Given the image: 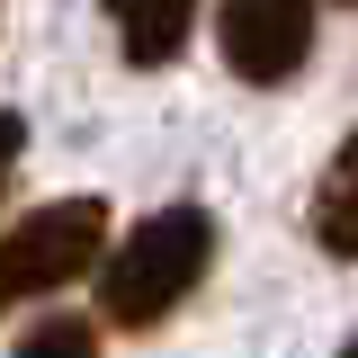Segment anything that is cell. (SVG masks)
I'll list each match as a JSON object with an SVG mask.
<instances>
[{"instance_id": "cell-4", "label": "cell", "mask_w": 358, "mask_h": 358, "mask_svg": "<svg viewBox=\"0 0 358 358\" xmlns=\"http://www.w3.org/2000/svg\"><path fill=\"white\" fill-rule=\"evenodd\" d=\"M108 27L126 45V63L162 72L188 54V27H197V0H108Z\"/></svg>"}, {"instance_id": "cell-1", "label": "cell", "mask_w": 358, "mask_h": 358, "mask_svg": "<svg viewBox=\"0 0 358 358\" xmlns=\"http://www.w3.org/2000/svg\"><path fill=\"white\" fill-rule=\"evenodd\" d=\"M206 260H215V215L206 206H162V215H143L108 251V268H99V313L117 331H152L206 278Z\"/></svg>"}, {"instance_id": "cell-5", "label": "cell", "mask_w": 358, "mask_h": 358, "mask_svg": "<svg viewBox=\"0 0 358 358\" xmlns=\"http://www.w3.org/2000/svg\"><path fill=\"white\" fill-rule=\"evenodd\" d=\"M313 242H322L331 260H358V134L331 152V171L313 188Z\"/></svg>"}, {"instance_id": "cell-6", "label": "cell", "mask_w": 358, "mask_h": 358, "mask_svg": "<svg viewBox=\"0 0 358 358\" xmlns=\"http://www.w3.org/2000/svg\"><path fill=\"white\" fill-rule=\"evenodd\" d=\"M9 358H99V331H90V322H72V313H54V322H36Z\"/></svg>"}, {"instance_id": "cell-2", "label": "cell", "mask_w": 358, "mask_h": 358, "mask_svg": "<svg viewBox=\"0 0 358 358\" xmlns=\"http://www.w3.org/2000/svg\"><path fill=\"white\" fill-rule=\"evenodd\" d=\"M108 251V206L99 197H54V206H27V215L0 233V296L27 305V296H54L63 278L99 268Z\"/></svg>"}, {"instance_id": "cell-7", "label": "cell", "mask_w": 358, "mask_h": 358, "mask_svg": "<svg viewBox=\"0 0 358 358\" xmlns=\"http://www.w3.org/2000/svg\"><path fill=\"white\" fill-rule=\"evenodd\" d=\"M341 358H358V341H350V350H341Z\"/></svg>"}, {"instance_id": "cell-3", "label": "cell", "mask_w": 358, "mask_h": 358, "mask_svg": "<svg viewBox=\"0 0 358 358\" xmlns=\"http://www.w3.org/2000/svg\"><path fill=\"white\" fill-rule=\"evenodd\" d=\"M215 45H224V63L242 81L278 90V81H296L305 54H313V0H224Z\"/></svg>"}]
</instances>
